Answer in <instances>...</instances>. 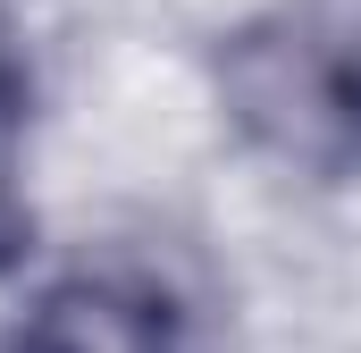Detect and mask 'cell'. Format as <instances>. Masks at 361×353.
I'll return each instance as SVG.
<instances>
[{"label":"cell","mask_w":361,"mask_h":353,"mask_svg":"<svg viewBox=\"0 0 361 353\" xmlns=\"http://www.w3.org/2000/svg\"><path fill=\"white\" fill-rule=\"evenodd\" d=\"M227 126L277 169L336 176L361 160V17L277 8L244 25L219 59Z\"/></svg>","instance_id":"obj_1"},{"label":"cell","mask_w":361,"mask_h":353,"mask_svg":"<svg viewBox=\"0 0 361 353\" xmlns=\"http://www.w3.org/2000/svg\"><path fill=\"white\" fill-rule=\"evenodd\" d=\"M8 353H193L177 294L152 269H68L34 294Z\"/></svg>","instance_id":"obj_2"},{"label":"cell","mask_w":361,"mask_h":353,"mask_svg":"<svg viewBox=\"0 0 361 353\" xmlns=\"http://www.w3.org/2000/svg\"><path fill=\"white\" fill-rule=\"evenodd\" d=\"M34 92L25 68L0 51V269L25 253V227H34Z\"/></svg>","instance_id":"obj_3"}]
</instances>
